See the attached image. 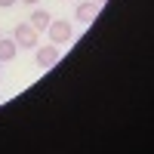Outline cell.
<instances>
[{
	"mask_svg": "<svg viewBox=\"0 0 154 154\" xmlns=\"http://www.w3.org/2000/svg\"><path fill=\"white\" fill-rule=\"evenodd\" d=\"M59 59H62V49H59V43H43V46H37V53H34L37 68H53Z\"/></svg>",
	"mask_w": 154,
	"mask_h": 154,
	"instance_id": "6da1fadb",
	"label": "cell"
},
{
	"mask_svg": "<svg viewBox=\"0 0 154 154\" xmlns=\"http://www.w3.org/2000/svg\"><path fill=\"white\" fill-rule=\"evenodd\" d=\"M46 31H49V40H53V43H68L71 37H74L71 22H65V19H53V22L46 25Z\"/></svg>",
	"mask_w": 154,
	"mask_h": 154,
	"instance_id": "7a4b0ae2",
	"label": "cell"
},
{
	"mask_svg": "<svg viewBox=\"0 0 154 154\" xmlns=\"http://www.w3.org/2000/svg\"><path fill=\"white\" fill-rule=\"evenodd\" d=\"M12 40H16L19 46H28V49H34V46H37V31L31 28L28 22H19V25H16V31H12Z\"/></svg>",
	"mask_w": 154,
	"mask_h": 154,
	"instance_id": "3957f363",
	"label": "cell"
},
{
	"mask_svg": "<svg viewBox=\"0 0 154 154\" xmlns=\"http://www.w3.org/2000/svg\"><path fill=\"white\" fill-rule=\"evenodd\" d=\"M99 16V3H93V0H86V3H77V9H74V19L77 22H83V25H89Z\"/></svg>",
	"mask_w": 154,
	"mask_h": 154,
	"instance_id": "277c9868",
	"label": "cell"
},
{
	"mask_svg": "<svg viewBox=\"0 0 154 154\" xmlns=\"http://www.w3.org/2000/svg\"><path fill=\"white\" fill-rule=\"evenodd\" d=\"M49 22H53V16H49L46 9H34L31 16H28V25H31L37 34H40V31H46V25H49Z\"/></svg>",
	"mask_w": 154,
	"mask_h": 154,
	"instance_id": "5b68a950",
	"label": "cell"
},
{
	"mask_svg": "<svg viewBox=\"0 0 154 154\" xmlns=\"http://www.w3.org/2000/svg\"><path fill=\"white\" fill-rule=\"evenodd\" d=\"M19 56V43L12 37H0V62H12Z\"/></svg>",
	"mask_w": 154,
	"mask_h": 154,
	"instance_id": "8992f818",
	"label": "cell"
},
{
	"mask_svg": "<svg viewBox=\"0 0 154 154\" xmlns=\"http://www.w3.org/2000/svg\"><path fill=\"white\" fill-rule=\"evenodd\" d=\"M12 3H16V0H0V9H9Z\"/></svg>",
	"mask_w": 154,
	"mask_h": 154,
	"instance_id": "52a82bcc",
	"label": "cell"
},
{
	"mask_svg": "<svg viewBox=\"0 0 154 154\" xmlns=\"http://www.w3.org/2000/svg\"><path fill=\"white\" fill-rule=\"evenodd\" d=\"M22 3H28V6H37V3H40V0H22Z\"/></svg>",
	"mask_w": 154,
	"mask_h": 154,
	"instance_id": "ba28073f",
	"label": "cell"
},
{
	"mask_svg": "<svg viewBox=\"0 0 154 154\" xmlns=\"http://www.w3.org/2000/svg\"><path fill=\"white\" fill-rule=\"evenodd\" d=\"M93 3H99V6H102V3H105V0H93Z\"/></svg>",
	"mask_w": 154,
	"mask_h": 154,
	"instance_id": "9c48e42d",
	"label": "cell"
},
{
	"mask_svg": "<svg viewBox=\"0 0 154 154\" xmlns=\"http://www.w3.org/2000/svg\"><path fill=\"white\" fill-rule=\"evenodd\" d=\"M0 37H3V34H0Z\"/></svg>",
	"mask_w": 154,
	"mask_h": 154,
	"instance_id": "30bf717a",
	"label": "cell"
}]
</instances>
